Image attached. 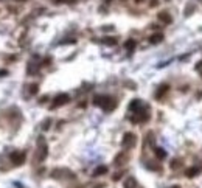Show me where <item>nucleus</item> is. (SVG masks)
<instances>
[{"label": "nucleus", "mask_w": 202, "mask_h": 188, "mask_svg": "<svg viewBox=\"0 0 202 188\" xmlns=\"http://www.w3.org/2000/svg\"><path fill=\"white\" fill-rule=\"evenodd\" d=\"M93 104L95 106H100L106 112H111V110H114L117 107V101L114 98H111V96H96L93 99Z\"/></svg>", "instance_id": "nucleus-1"}, {"label": "nucleus", "mask_w": 202, "mask_h": 188, "mask_svg": "<svg viewBox=\"0 0 202 188\" xmlns=\"http://www.w3.org/2000/svg\"><path fill=\"white\" fill-rule=\"evenodd\" d=\"M47 154H48L47 143H45V140L40 137L39 140H38V155H36V160H38V162H42V160L47 157Z\"/></svg>", "instance_id": "nucleus-2"}, {"label": "nucleus", "mask_w": 202, "mask_h": 188, "mask_svg": "<svg viewBox=\"0 0 202 188\" xmlns=\"http://www.w3.org/2000/svg\"><path fill=\"white\" fill-rule=\"evenodd\" d=\"M135 143H137V137H135V134H132V132H126V134H124V137H123V140H121L123 148H126V149L134 148V146H135Z\"/></svg>", "instance_id": "nucleus-3"}, {"label": "nucleus", "mask_w": 202, "mask_h": 188, "mask_svg": "<svg viewBox=\"0 0 202 188\" xmlns=\"http://www.w3.org/2000/svg\"><path fill=\"white\" fill-rule=\"evenodd\" d=\"M70 101V96L67 94H59L56 98H54V101H53V104H51V107L54 109V107H61V106H64V104H67Z\"/></svg>", "instance_id": "nucleus-4"}, {"label": "nucleus", "mask_w": 202, "mask_h": 188, "mask_svg": "<svg viewBox=\"0 0 202 188\" xmlns=\"http://www.w3.org/2000/svg\"><path fill=\"white\" fill-rule=\"evenodd\" d=\"M149 118V114L146 112V110H138V112H135L134 114V117H131V121L132 123H142V121H146Z\"/></svg>", "instance_id": "nucleus-5"}, {"label": "nucleus", "mask_w": 202, "mask_h": 188, "mask_svg": "<svg viewBox=\"0 0 202 188\" xmlns=\"http://www.w3.org/2000/svg\"><path fill=\"white\" fill-rule=\"evenodd\" d=\"M11 162H13L16 166L23 165V162H25V154H23V152H13V154H11Z\"/></svg>", "instance_id": "nucleus-6"}, {"label": "nucleus", "mask_w": 202, "mask_h": 188, "mask_svg": "<svg viewBox=\"0 0 202 188\" xmlns=\"http://www.w3.org/2000/svg\"><path fill=\"white\" fill-rule=\"evenodd\" d=\"M127 162V154L126 152H120V154H117L115 155V160H114V163L117 165V166H121V165H124Z\"/></svg>", "instance_id": "nucleus-7"}, {"label": "nucleus", "mask_w": 202, "mask_h": 188, "mask_svg": "<svg viewBox=\"0 0 202 188\" xmlns=\"http://www.w3.org/2000/svg\"><path fill=\"white\" fill-rule=\"evenodd\" d=\"M157 17H159V20L163 22V23H171V20H173V17H171V14L168 11H160L157 14Z\"/></svg>", "instance_id": "nucleus-8"}, {"label": "nucleus", "mask_w": 202, "mask_h": 188, "mask_svg": "<svg viewBox=\"0 0 202 188\" xmlns=\"http://www.w3.org/2000/svg\"><path fill=\"white\" fill-rule=\"evenodd\" d=\"M140 109H142V101H140V99H134V101L129 104V110H131V112H134V114H135V112H138Z\"/></svg>", "instance_id": "nucleus-9"}, {"label": "nucleus", "mask_w": 202, "mask_h": 188, "mask_svg": "<svg viewBox=\"0 0 202 188\" xmlns=\"http://www.w3.org/2000/svg\"><path fill=\"white\" fill-rule=\"evenodd\" d=\"M106 173H107V166H106V165H100V166H96V168L93 170V176H95V177L103 176V174H106Z\"/></svg>", "instance_id": "nucleus-10"}, {"label": "nucleus", "mask_w": 202, "mask_h": 188, "mask_svg": "<svg viewBox=\"0 0 202 188\" xmlns=\"http://www.w3.org/2000/svg\"><path fill=\"white\" fill-rule=\"evenodd\" d=\"M162 41H163V34H162V33H154V34L149 38V42L154 44V45H156V44H160Z\"/></svg>", "instance_id": "nucleus-11"}, {"label": "nucleus", "mask_w": 202, "mask_h": 188, "mask_svg": "<svg viewBox=\"0 0 202 188\" xmlns=\"http://www.w3.org/2000/svg\"><path fill=\"white\" fill-rule=\"evenodd\" d=\"M123 187L124 188H137V180L134 177H127L124 182H123Z\"/></svg>", "instance_id": "nucleus-12"}, {"label": "nucleus", "mask_w": 202, "mask_h": 188, "mask_svg": "<svg viewBox=\"0 0 202 188\" xmlns=\"http://www.w3.org/2000/svg\"><path fill=\"white\" fill-rule=\"evenodd\" d=\"M185 174H187V177H194V176H198L199 174V168H196V166H191V168H188L187 171H185Z\"/></svg>", "instance_id": "nucleus-13"}, {"label": "nucleus", "mask_w": 202, "mask_h": 188, "mask_svg": "<svg viewBox=\"0 0 202 188\" xmlns=\"http://www.w3.org/2000/svg\"><path fill=\"white\" fill-rule=\"evenodd\" d=\"M103 42H104V45H109V47H112V45H117V38H104L103 39Z\"/></svg>", "instance_id": "nucleus-14"}, {"label": "nucleus", "mask_w": 202, "mask_h": 188, "mask_svg": "<svg viewBox=\"0 0 202 188\" xmlns=\"http://www.w3.org/2000/svg\"><path fill=\"white\" fill-rule=\"evenodd\" d=\"M169 166H171L173 170H179V168L182 166V160H180V159H174V160L169 163Z\"/></svg>", "instance_id": "nucleus-15"}, {"label": "nucleus", "mask_w": 202, "mask_h": 188, "mask_svg": "<svg viewBox=\"0 0 202 188\" xmlns=\"http://www.w3.org/2000/svg\"><path fill=\"white\" fill-rule=\"evenodd\" d=\"M154 152H156L157 159H160V160L166 157V152H165V149H162V148H156V149H154Z\"/></svg>", "instance_id": "nucleus-16"}, {"label": "nucleus", "mask_w": 202, "mask_h": 188, "mask_svg": "<svg viewBox=\"0 0 202 188\" xmlns=\"http://www.w3.org/2000/svg\"><path fill=\"white\" fill-rule=\"evenodd\" d=\"M166 92H168V86H160V89L156 92V96H157V98H162Z\"/></svg>", "instance_id": "nucleus-17"}, {"label": "nucleus", "mask_w": 202, "mask_h": 188, "mask_svg": "<svg viewBox=\"0 0 202 188\" xmlns=\"http://www.w3.org/2000/svg\"><path fill=\"white\" fill-rule=\"evenodd\" d=\"M124 47H126V50H129V51H132V50L135 48V41H134V39H129V41H126V44H124Z\"/></svg>", "instance_id": "nucleus-18"}, {"label": "nucleus", "mask_w": 202, "mask_h": 188, "mask_svg": "<svg viewBox=\"0 0 202 188\" xmlns=\"http://www.w3.org/2000/svg\"><path fill=\"white\" fill-rule=\"evenodd\" d=\"M38 90H39L38 84H31V86H28V92H30V95H36L38 94Z\"/></svg>", "instance_id": "nucleus-19"}, {"label": "nucleus", "mask_w": 202, "mask_h": 188, "mask_svg": "<svg viewBox=\"0 0 202 188\" xmlns=\"http://www.w3.org/2000/svg\"><path fill=\"white\" fill-rule=\"evenodd\" d=\"M146 166L149 168V170H154V171H160V165H153V163H146Z\"/></svg>", "instance_id": "nucleus-20"}, {"label": "nucleus", "mask_w": 202, "mask_h": 188, "mask_svg": "<svg viewBox=\"0 0 202 188\" xmlns=\"http://www.w3.org/2000/svg\"><path fill=\"white\" fill-rule=\"evenodd\" d=\"M48 128H50V120H45V121H44V126H42V129L45 131V129H48Z\"/></svg>", "instance_id": "nucleus-21"}, {"label": "nucleus", "mask_w": 202, "mask_h": 188, "mask_svg": "<svg viewBox=\"0 0 202 188\" xmlns=\"http://www.w3.org/2000/svg\"><path fill=\"white\" fill-rule=\"evenodd\" d=\"M120 177H121V173H117V174H115L112 179H114V180H120Z\"/></svg>", "instance_id": "nucleus-22"}, {"label": "nucleus", "mask_w": 202, "mask_h": 188, "mask_svg": "<svg viewBox=\"0 0 202 188\" xmlns=\"http://www.w3.org/2000/svg\"><path fill=\"white\" fill-rule=\"evenodd\" d=\"M51 2H53V3H62L64 0H51Z\"/></svg>", "instance_id": "nucleus-23"}, {"label": "nucleus", "mask_w": 202, "mask_h": 188, "mask_svg": "<svg viewBox=\"0 0 202 188\" xmlns=\"http://www.w3.org/2000/svg\"><path fill=\"white\" fill-rule=\"evenodd\" d=\"M169 188H180L179 185H173V187H169Z\"/></svg>", "instance_id": "nucleus-24"}, {"label": "nucleus", "mask_w": 202, "mask_h": 188, "mask_svg": "<svg viewBox=\"0 0 202 188\" xmlns=\"http://www.w3.org/2000/svg\"><path fill=\"white\" fill-rule=\"evenodd\" d=\"M69 2H70V3H73V2H76V0H69Z\"/></svg>", "instance_id": "nucleus-25"}, {"label": "nucleus", "mask_w": 202, "mask_h": 188, "mask_svg": "<svg viewBox=\"0 0 202 188\" xmlns=\"http://www.w3.org/2000/svg\"><path fill=\"white\" fill-rule=\"evenodd\" d=\"M106 2H111V0H106Z\"/></svg>", "instance_id": "nucleus-26"}]
</instances>
